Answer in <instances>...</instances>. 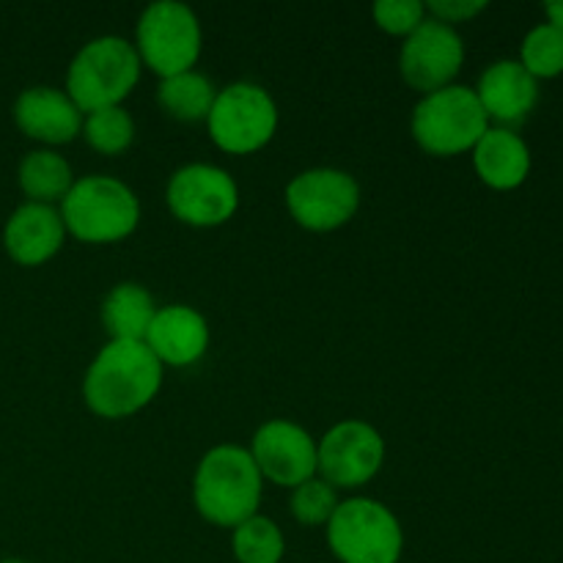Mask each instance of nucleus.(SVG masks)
Here are the masks:
<instances>
[{
	"mask_svg": "<svg viewBox=\"0 0 563 563\" xmlns=\"http://www.w3.org/2000/svg\"><path fill=\"white\" fill-rule=\"evenodd\" d=\"M251 456L264 482L295 489L317 476V440L300 423L273 418L251 440Z\"/></svg>",
	"mask_w": 563,
	"mask_h": 563,
	"instance_id": "nucleus-13",
	"label": "nucleus"
},
{
	"mask_svg": "<svg viewBox=\"0 0 563 563\" xmlns=\"http://www.w3.org/2000/svg\"><path fill=\"white\" fill-rule=\"evenodd\" d=\"M264 478L251 451L240 445H214L201 456L192 476V504L198 515L218 528L242 526L258 515Z\"/></svg>",
	"mask_w": 563,
	"mask_h": 563,
	"instance_id": "nucleus-2",
	"label": "nucleus"
},
{
	"mask_svg": "<svg viewBox=\"0 0 563 563\" xmlns=\"http://www.w3.org/2000/svg\"><path fill=\"white\" fill-rule=\"evenodd\" d=\"M82 137L93 152L104 157H119L135 141V121L126 113L124 104L119 108H102L82 115Z\"/></svg>",
	"mask_w": 563,
	"mask_h": 563,
	"instance_id": "nucleus-23",
	"label": "nucleus"
},
{
	"mask_svg": "<svg viewBox=\"0 0 563 563\" xmlns=\"http://www.w3.org/2000/svg\"><path fill=\"white\" fill-rule=\"evenodd\" d=\"M157 313V302H154L152 291L143 289L141 284H115L102 300V328L108 330L110 341H143L148 328Z\"/></svg>",
	"mask_w": 563,
	"mask_h": 563,
	"instance_id": "nucleus-19",
	"label": "nucleus"
},
{
	"mask_svg": "<svg viewBox=\"0 0 563 563\" xmlns=\"http://www.w3.org/2000/svg\"><path fill=\"white\" fill-rule=\"evenodd\" d=\"M462 66H465V42L456 27L432 16L401 44L399 71L407 86L421 97L454 86Z\"/></svg>",
	"mask_w": 563,
	"mask_h": 563,
	"instance_id": "nucleus-12",
	"label": "nucleus"
},
{
	"mask_svg": "<svg viewBox=\"0 0 563 563\" xmlns=\"http://www.w3.org/2000/svg\"><path fill=\"white\" fill-rule=\"evenodd\" d=\"M522 69L537 80L563 75V33L550 22L531 27L522 38L520 58Z\"/></svg>",
	"mask_w": 563,
	"mask_h": 563,
	"instance_id": "nucleus-24",
	"label": "nucleus"
},
{
	"mask_svg": "<svg viewBox=\"0 0 563 563\" xmlns=\"http://www.w3.org/2000/svg\"><path fill=\"white\" fill-rule=\"evenodd\" d=\"M372 14L379 31L401 38L410 36L429 20L427 3H421V0H379V3H374Z\"/></svg>",
	"mask_w": 563,
	"mask_h": 563,
	"instance_id": "nucleus-26",
	"label": "nucleus"
},
{
	"mask_svg": "<svg viewBox=\"0 0 563 563\" xmlns=\"http://www.w3.org/2000/svg\"><path fill=\"white\" fill-rule=\"evenodd\" d=\"M324 531L341 563H399L405 553L399 517L374 498L341 500Z\"/></svg>",
	"mask_w": 563,
	"mask_h": 563,
	"instance_id": "nucleus-6",
	"label": "nucleus"
},
{
	"mask_svg": "<svg viewBox=\"0 0 563 563\" xmlns=\"http://www.w3.org/2000/svg\"><path fill=\"white\" fill-rule=\"evenodd\" d=\"M75 181L71 165L55 148H33L16 165V185L31 203L60 207Z\"/></svg>",
	"mask_w": 563,
	"mask_h": 563,
	"instance_id": "nucleus-20",
	"label": "nucleus"
},
{
	"mask_svg": "<svg viewBox=\"0 0 563 563\" xmlns=\"http://www.w3.org/2000/svg\"><path fill=\"white\" fill-rule=\"evenodd\" d=\"M412 137L432 157H460L476 148L489 119L471 86L440 88L416 104L410 119Z\"/></svg>",
	"mask_w": 563,
	"mask_h": 563,
	"instance_id": "nucleus-5",
	"label": "nucleus"
},
{
	"mask_svg": "<svg viewBox=\"0 0 563 563\" xmlns=\"http://www.w3.org/2000/svg\"><path fill=\"white\" fill-rule=\"evenodd\" d=\"M339 489L330 487L324 478L313 476L306 484L291 489V517L306 528H328L339 509Z\"/></svg>",
	"mask_w": 563,
	"mask_h": 563,
	"instance_id": "nucleus-25",
	"label": "nucleus"
},
{
	"mask_svg": "<svg viewBox=\"0 0 563 563\" xmlns=\"http://www.w3.org/2000/svg\"><path fill=\"white\" fill-rule=\"evenodd\" d=\"M163 388V363L143 341H108L82 377V401L104 421L132 418Z\"/></svg>",
	"mask_w": 563,
	"mask_h": 563,
	"instance_id": "nucleus-1",
	"label": "nucleus"
},
{
	"mask_svg": "<svg viewBox=\"0 0 563 563\" xmlns=\"http://www.w3.org/2000/svg\"><path fill=\"white\" fill-rule=\"evenodd\" d=\"M278 104L258 82H231L220 88L207 115L214 146L225 154H256L278 132Z\"/></svg>",
	"mask_w": 563,
	"mask_h": 563,
	"instance_id": "nucleus-8",
	"label": "nucleus"
},
{
	"mask_svg": "<svg viewBox=\"0 0 563 563\" xmlns=\"http://www.w3.org/2000/svg\"><path fill=\"white\" fill-rule=\"evenodd\" d=\"M0 563H31V561H22V559H3Z\"/></svg>",
	"mask_w": 563,
	"mask_h": 563,
	"instance_id": "nucleus-29",
	"label": "nucleus"
},
{
	"mask_svg": "<svg viewBox=\"0 0 563 563\" xmlns=\"http://www.w3.org/2000/svg\"><path fill=\"white\" fill-rule=\"evenodd\" d=\"M165 203L179 223L192 229H218L240 209V187L220 165H181L168 181Z\"/></svg>",
	"mask_w": 563,
	"mask_h": 563,
	"instance_id": "nucleus-10",
	"label": "nucleus"
},
{
	"mask_svg": "<svg viewBox=\"0 0 563 563\" xmlns=\"http://www.w3.org/2000/svg\"><path fill=\"white\" fill-rule=\"evenodd\" d=\"M203 33L198 14L179 0L146 5L135 27L137 58L159 80L190 71L201 58Z\"/></svg>",
	"mask_w": 563,
	"mask_h": 563,
	"instance_id": "nucleus-7",
	"label": "nucleus"
},
{
	"mask_svg": "<svg viewBox=\"0 0 563 563\" xmlns=\"http://www.w3.org/2000/svg\"><path fill=\"white\" fill-rule=\"evenodd\" d=\"M286 209L300 229L330 234L350 223L361 209V185L341 168L300 170L286 185Z\"/></svg>",
	"mask_w": 563,
	"mask_h": 563,
	"instance_id": "nucleus-9",
	"label": "nucleus"
},
{
	"mask_svg": "<svg viewBox=\"0 0 563 563\" xmlns=\"http://www.w3.org/2000/svg\"><path fill=\"white\" fill-rule=\"evenodd\" d=\"M66 225L58 207L47 203H20L3 225V247L20 267H42L60 253L66 242Z\"/></svg>",
	"mask_w": 563,
	"mask_h": 563,
	"instance_id": "nucleus-16",
	"label": "nucleus"
},
{
	"mask_svg": "<svg viewBox=\"0 0 563 563\" xmlns=\"http://www.w3.org/2000/svg\"><path fill=\"white\" fill-rule=\"evenodd\" d=\"M471 157L478 179L487 187H493V190H517L531 176V148H528L526 137L517 130L489 126L471 152Z\"/></svg>",
	"mask_w": 563,
	"mask_h": 563,
	"instance_id": "nucleus-18",
	"label": "nucleus"
},
{
	"mask_svg": "<svg viewBox=\"0 0 563 563\" xmlns=\"http://www.w3.org/2000/svg\"><path fill=\"white\" fill-rule=\"evenodd\" d=\"M544 14H548L550 25H555L563 33V0H553V3H544Z\"/></svg>",
	"mask_w": 563,
	"mask_h": 563,
	"instance_id": "nucleus-28",
	"label": "nucleus"
},
{
	"mask_svg": "<svg viewBox=\"0 0 563 563\" xmlns=\"http://www.w3.org/2000/svg\"><path fill=\"white\" fill-rule=\"evenodd\" d=\"M214 97H218V88L212 86V80L207 75H201L196 69L165 77V80H159L157 88V102L165 110V115H170L176 121H185V124L207 121Z\"/></svg>",
	"mask_w": 563,
	"mask_h": 563,
	"instance_id": "nucleus-21",
	"label": "nucleus"
},
{
	"mask_svg": "<svg viewBox=\"0 0 563 563\" xmlns=\"http://www.w3.org/2000/svg\"><path fill=\"white\" fill-rule=\"evenodd\" d=\"M487 113L489 126L517 130L539 104V80L522 69L520 60H495L473 88Z\"/></svg>",
	"mask_w": 563,
	"mask_h": 563,
	"instance_id": "nucleus-15",
	"label": "nucleus"
},
{
	"mask_svg": "<svg viewBox=\"0 0 563 563\" xmlns=\"http://www.w3.org/2000/svg\"><path fill=\"white\" fill-rule=\"evenodd\" d=\"M209 341H212V333L203 313L192 306L174 302V306L157 308L143 344L163 363V368H187L207 355Z\"/></svg>",
	"mask_w": 563,
	"mask_h": 563,
	"instance_id": "nucleus-17",
	"label": "nucleus"
},
{
	"mask_svg": "<svg viewBox=\"0 0 563 563\" xmlns=\"http://www.w3.org/2000/svg\"><path fill=\"white\" fill-rule=\"evenodd\" d=\"M383 462V434L366 421H341L317 440V476L335 489L366 487Z\"/></svg>",
	"mask_w": 563,
	"mask_h": 563,
	"instance_id": "nucleus-11",
	"label": "nucleus"
},
{
	"mask_svg": "<svg viewBox=\"0 0 563 563\" xmlns=\"http://www.w3.org/2000/svg\"><path fill=\"white\" fill-rule=\"evenodd\" d=\"M143 64L124 36H97L77 49L66 69V93L82 115L119 108L141 82Z\"/></svg>",
	"mask_w": 563,
	"mask_h": 563,
	"instance_id": "nucleus-4",
	"label": "nucleus"
},
{
	"mask_svg": "<svg viewBox=\"0 0 563 563\" xmlns=\"http://www.w3.org/2000/svg\"><path fill=\"white\" fill-rule=\"evenodd\" d=\"M58 212L66 234L86 245H113L126 240L141 223V201L135 190L104 174L77 179Z\"/></svg>",
	"mask_w": 563,
	"mask_h": 563,
	"instance_id": "nucleus-3",
	"label": "nucleus"
},
{
	"mask_svg": "<svg viewBox=\"0 0 563 563\" xmlns=\"http://www.w3.org/2000/svg\"><path fill=\"white\" fill-rule=\"evenodd\" d=\"M16 130L31 141L44 143V148L66 146L82 132V113L69 93L53 86H31L14 99Z\"/></svg>",
	"mask_w": 563,
	"mask_h": 563,
	"instance_id": "nucleus-14",
	"label": "nucleus"
},
{
	"mask_svg": "<svg viewBox=\"0 0 563 563\" xmlns=\"http://www.w3.org/2000/svg\"><path fill=\"white\" fill-rule=\"evenodd\" d=\"M231 553L236 563H280L286 555V539L278 522L253 515L231 531Z\"/></svg>",
	"mask_w": 563,
	"mask_h": 563,
	"instance_id": "nucleus-22",
	"label": "nucleus"
},
{
	"mask_svg": "<svg viewBox=\"0 0 563 563\" xmlns=\"http://www.w3.org/2000/svg\"><path fill=\"white\" fill-rule=\"evenodd\" d=\"M484 9H487L484 0H432V3H427V14L451 27L460 25V22H471Z\"/></svg>",
	"mask_w": 563,
	"mask_h": 563,
	"instance_id": "nucleus-27",
	"label": "nucleus"
}]
</instances>
